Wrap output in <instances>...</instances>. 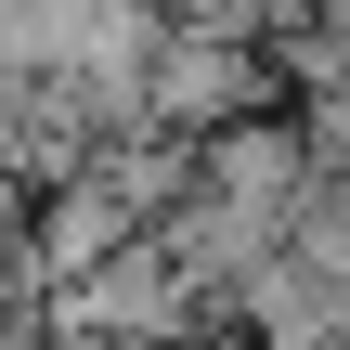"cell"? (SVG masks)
Instances as JSON below:
<instances>
[{
	"label": "cell",
	"mask_w": 350,
	"mask_h": 350,
	"mask_svg": "<svg viewBox=\"0 0 350 350\" xmlns=\"http://www.w3.org/2000/svg\"><path fill=\"white\" fill-rule=\"evenodd\" d=\"M104 0H0V78H65L91 52Z\"/></svg>",
	"instance_id": "cell-4"
},
{
	"label": "cell",
	"mask_w": 350,
	"mask_h": 350,
	"mask_svg": "<svg viewBox=\"0 0 350 350\" xmlns=\"http://www.w3.org/2000/svg\"><path fill=\"white\" fill-rule=\"evenodd\" d=\"M299 143H312V169H350V78H325V91H312Z\"/></svg>",
	"instance_id": "cell-6"
},
{
	"label": "cell",
	"mask_w": 350,
	"mask_h": 350,
	"mask_svg": "<svg viewBox=\"0 0 350 350\" xmlns=\"http://www.w3.org/2000/svg\"><path fill=\"white\" fill-rule=\"evenodd\" d=\"M13 350H130V338H91V325H39V338H13Z\"/></svg>",
	"instance_id": "cell-8"
},
{
	"label": "cell",
	"mask_w": 350,
	"mask_h": 350,
	"mask_svg": "<svg viewBox=\"0 0 350 350\" xmlns=\"http://www.w3.org/2000/svg\"><path fill=\"white\" fill-rule=\"evenodd\" d=\"M260 104H273V52L234 39V26L169 13V39H156V65H143V130L208 143V130H234V117H260Z\"/></svg>",
	"instance_id": "cell-1"
},
{
	"label": "cell",
	"mask_w": 350,
	"mask_h": 350,
	"mask_svg": "<svg viewBox=\"0 0 350 350\" xmlns=\"http://www.w3.org/2000/svg\"><path fill=\"white\" fill-rule=\"evenodd\" d=\"M26 195H39V182H13V169H0V260L26 247Z\"/></svg>",
	"instance_id": "cell-7"
},
{
	"label": "cell",
	"mask_w": 350,
	"mask_h": 350,
	"mask_svg": "<svg viewBox=\"0 0 350 350\" xmlns=\"http://www.w3.org/2000/svg\"><path fill=\"white\" fill-rule=\"evenodd\" d=\"M91 143H104V130H91L78 78H0V169H13V182H65Z\"/></svg>",
	"instance_id": "cell-3"
},
{
	"label": "cell",
	"mask_w": 350,
	"mask_h": 350,
	"mask_svg": "<svg viewBox=\"0 0 350 350\" xmlns=\"http://www.w3.org/2000/svg\"><path fill=\"white\" fill-rule=\"evenodd\" d=\"M195 312H208V286L169 260V234H130V247H104L91 273L52 286V325H91V338H130V350H169Z\"/></svg>",
	"instance_id": "cell-2"
},
{
	"label": "cell",
	"mask_w": 350,
	"mask_h": 350,
	"mask_svg": "<svg viewBox=\"0 0 350 350\" xmlns=\"http://www.w3.org/2000/svg\"><path fill=\"white\" fill-rule=\"evenodd\" d=\"M286 247H299L325 286H350V169H312V182H299V221H286Z\"/></svg>",
	"instance_id": "cell-5"
}]
</instances>
